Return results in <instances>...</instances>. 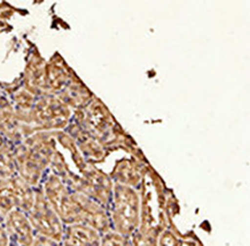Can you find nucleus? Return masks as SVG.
Returning <instances> with one entry per match:
<instances>
[{
	"label": "nucleus",
	"instance_id": "0eeeda50",
	"mask_svg": "<svg viewBox=\"0 0 250 246\" xmlns=\"http://www.w3.org/2000/svg\"><path fill=\"white\" fill-rule=\"evenodd\" d=\"M0 133L5 140L19 141L23 140L21 134V124L16 117L14 107L7 97L0 93Z\"/></svg>",
	"mask_w": 250,
	"mask_h": 246
},
{
	"label": "nucleus",
	"instance_id": "f8f14e48",
	"mask_svg": "<svg viewBox=\"0 0 250 246\" xmlns=\"http://www.w3.org/2000/svg\"><path fill=\"white\" fill-rule=\"evenodd\" d=\"M6 143V140L4 139V136L1 135V133H0V147L4 146V144Z\"/></svg>",
	"mask_w": 250,
	"mask_h": 246
},
{
	"label": "nucleus",
	"instance_id": "1a4fd4ad",
	"mask_svg": "<svg viewBox=\"0 0 250 246\" xmlns=\"http://www.w3.org/2000/svg\"><path fill=\"white\" fill-rule=\"evenodd\" d=\"M100 246H132V242L131 237L110 230L101 234Z\"/></svg>",
	"mask_w": 250,
	"mask_h": 246
},
{
	"label": "nucleus",
	"instance_id": "f03ea898",
	"mask_svg": "<svg viewBox=\"0 0 250 246\" xmlns=\"http://www.w3.org/2000/svg\"><path fill=\"white\" fill-rule=\"evenodd\" d=\"M111 230L131 237L139 228L141 220L140 196L132 187L116 183L109 213Z\"/></svg>",
	"mask_w": 250,
	"mask_h": 246
},
{
	"label": "nucleus",
	"instance_id": "f257e3e1",
	"mask_svg": "<svg viewBox=\"0 0 250 246\" xmlns=\"http://www.w3.org/2000/svg\"><path fill=\"white\" fill-rule=\"evenodd\" d=\"M55 152L54 132H38L14 147L16 174L32 188L39 187Z\"/></svg>",
	"mask_w": 250,
	"mask_h": 246
},
{
	"label": "nucleus",
	"instance_id": "423d86ee",
	"mask_svg": "<svg viewBox=\"0 0 250 246\" xmlns=\"http://www.w3.org/2000/svg\"><path fill=\"white\" fill-rule=\"evenodd\" d=\"M101 234L84 224L64 226L62 246H100Z\"/></svg>",
	"mask_w": 250,
	"mask_h": 246
},
{
	"label": "nucleus",
	"instance_id": "7ed1b4c3",
	"mask_svg": "<svg viewBox=\"0 0 250 246\" xmlns=\"http://www.w3.org/2000/svg\"><path fill=\"white\" fill-rule=\"evenodd\" d=\"M27 216L36 235L61 243L64 225L45 198L41 187L35 188V202Z\"/></svg>",
	"mask_w": 250,
	"mask_h": 246
},
{
	"label": "nucleus",
	"instance_id": "6e6552de",
	"mask_svg": "<svg viewBox=\"0 0 250 246\" xmlns=\"http://www.w3.org/2000/svg\"><path fill=\"white\" fill-rule=\"evenodd\" d=\"M16 174L14 147L6 142L0 147V179H9Z\"/></svg>",
	"mask_w": 250,
	"mask_h": 246
},
{
	"label": "nucleus",
	"instance_id": "20e7f679",
	"mask_svg": "<svg viewBox=\"0 0 250 246\" xmlns=\"http://www.w3.org/2000/svg\"><path fill=\"white\" fill-rule=\"evenodd\" d=\"M35 202V188L19 175L0 179V225L9 212L19 208L24 213L30 211Z\"/></svg>",
	"mask_w": 250,
	"mask_h": 246
},
{
	"label": "nucleus",
	"instance_id": "9d476101",
	"mask_svg": "<svg viewBox=\"0 0 250 246\" xmlns=\"http://www.w3.org/2000/svg\"><path fill=\"white\" fill-rule=\"evenodd\" d=\"M160 236L154 234H146V232L136 231L131 236L132 246H159Z\"/></svg>",
	"mask_w": 250,
	"mask_h": 246
},
{
	"label": "nucleus",
	"instance_id": "39448f33",
	"mask_svg": "<svg viewBox=\"0 0 250 246\" xmlns=\"http://www.w3.org/2000/svg\"><path fill=\"white\" fill-rule=\"evenodd\" d=\"M2 226L8 236L11 246L32 245L36 234L31 227L27 213L19 208L12 209L5 218Z\"/></svg>",
	"mask_w": 250,
	"mask_h": 246
},
{
	"label": "nucleus",
	"instance_id": "9b49d317",
	"mask_svg": "<svg viewBox=\"0 0 250 246\" xmlns=\"http://www.w3.org/2000/svg\"><path fill=\"white\" fill-rule=\"evenodd\" d=\"M159 246H183L182 243L169 230L162 231L159 237Z\"/></svg>",
	"mask_w": 250,
	"mask_h": 246
}]
</instances>
